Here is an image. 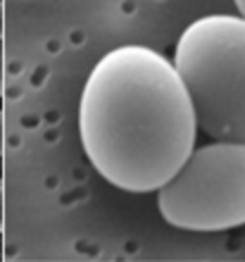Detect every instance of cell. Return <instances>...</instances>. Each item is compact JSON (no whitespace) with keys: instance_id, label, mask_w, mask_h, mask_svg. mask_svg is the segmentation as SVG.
Segmentation results:
<instances>
[{"instance_id":"6da1fadb","label":"cell","mask_w":245,"mask_h":262,"mask_svg":"<svg viewBox=\"0 0 245 262\" xmlns=\"http://www.w3.org/2000/svg\"><path fill=\"white\" fill-rule=\"evenodd\" d=\"M79 134L91 165L126 193H152L195 148L191 96L171 60L145 46H119L83 83Z\"/></svg>"},{"instance_id":"7a4b0ae2","label":"cell","mask_w":245,"mask_h":262,"mask_svg":"<svg viewBox=\"0 0 245 262\" xmlns=\"http://www.w3.org/2000/svg\"><path fill=\"white\" fill-rule=\"evenodd\" d=\"M174 67L197 129L214 141H245L243 14H207L188 24L174 48Z\"/></svg>"},{"instance_id":"3957f363","label":"cell","mask_w":245,"mask_h":262,"mask_svg":"<svg viewBox=\"0 0 245 262\" xmlns=\"http://www.w3.org/2000/svg\"><path fill=\"white\" fill-rule=\"evenodd\" d=\"M155 193L162 220L176 229L245 227V141H214L193 148Z\"/></svg>"},{"instance_id":"277c9868","label":"cell","mask_w":245,"mask_h":262,"mask_svg":"<svg viewBox=\"0 0 245 262\" xmlns=\"http://www.w3.org/2000/svg\"><path fill=\"white\" fill-rule=\"evenodd\" d=\"M3 69H5V53H3V38H0V91H3V79H5Z\"/></svg>"},{"instance_id":"5b68a950","label":"cell","mask_w":245,"mask_h":262,"mask_svg":"<svg viewBox=\"0 0 245 262\" xmlns=\"http://www.w3.org/2000/svg\"><path fill=\"white\" fill-rule=\"evenodd\" d=\"M3 222H5V207H3V184H0V229H3Z\"/></svg>"},{"instance_id":"8992f818","label":"cell","mask_w":245,"mask_h":262,"mask_svg":"<svg viewBox=\"0 0 245 262\" xmlns=\"http://www.w3.org/2000/svg\"><path fill=\"white\" fill-rule=\"evenodd\" d=\"M236 3V10H238V14H243L245 17V0H233Z\"/></svg>"},{"instance_id":"52a82bcc","label":"cell","mask_w":245,"mask_h":262,"mask_svg":"<svg viewBox=\"0 0 245 262\" xmlns=\"http://www.w3.org/2000/svg\"><path fill=\"white\" fill-rule=\"evenodd\" d=\"M0 155H3V117H0Z\"/></svg>"},{"instance_id":"ba28073f","label":"cell","mask_w":245,"mask_h":262,"mask_svg":"<svg viewBox=\"0 0 245 262\" xmlns=\"http://www.w3.org/2000/svg\"><path fill=\"white\" fill-rule=\"evenodd\" d=\"M0 38H3V3H0Z\"/></svg>"},{"instance_id":"9c48e42d","label":"cell","mask_w":245,"mask_h":262,"mask_svg":"<svg viewBox=\"0 0 245 262\" xmlns=\"http://www.w3.org/2000/svg\"><path fill=\"white\" fill-rule=\"evenodd\" d=\"M0 3H3V0H0Z\"/></svg>"}]
</instances>
